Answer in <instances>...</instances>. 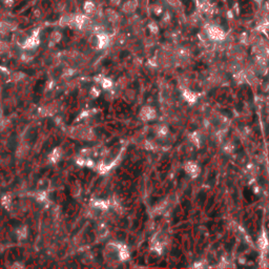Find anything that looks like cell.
Wrapping results in <instances>:
<instances>
[{
	"label": "cell",
	"mask_w": 269,
	"mask_h": 269,
	"mask_svg": "<svg viewBox=\"0 0 269 269\" xmlns=\"http://www.w3.org/2000/svg\"><path fill=\"white\" fill-rule=\"evenodd\" d=\"M186 170L189 172L190 175H193V172H197V166L193 163H189L188 165L186 166Z\"/></svg>",
	"instance_id": "cell-5"
},
{
	"label": "cell",
	"mask_w": 269,
	"mask_h": 269,
	"mask_svg": "<svg viewBox=\"0 0 269 269\" xmlns=\"http://www.w3.org/2000/svg\"><path fill=\"white\" fill-rule=\"evenodd\" d=\"M156 113L155 110H153V108L150 107H144L142 110V113H141V116L143 117V119H145V120H149V119H153V117H155Z\"/></svg>",
	"instance_id": "cell-3"
},
{
	"label": "cell",
	"mask_w": 269,
	"mask_h": 269,
	"mask_svg": "<svg viewBox=\"0 0 269 269\" xmlns=\"http://www.w3.org/2000/svg\"><path fill=\"white\" fill-rule=\"evenodd\" d=\"M95 10V4H94L93 1H86L84 4V11L87 13V14H91V13L94 12Z\"/></svg>",
	"instance_id": "cell-4"
},
{
	"label": "cell",
	"mask_w": 269,
	"mask_h": 269,
	"mask_svg": "<svg viewBox=\"0 0 269 269\" xmlns=\"http://www.w3.org/2000/svg\"><path fill=\"white\" fill-rule=\"evenodd\" d=\"M137 8V2L134 1V0H129V1L125 2L124 5H123V11L125 13H133L136 11Z\"/></svg>",
	"instance_id": "cell-2"
},
{
	"label": "cell",
	"mask_w": 269,
	"mask_h": 269,
	"mask_svg": "<svg viewBox=\"0 0 269 269\" xmlns=\"http://www.w3.org/2000/svg\"><path fill=\"white\" fill-rule=\"evenodd\" d=\"M207 35L211 40H215V41H221L225 37V33H224L223 29L218 26H215V25L209 26L207 29Z\"/></svg>",
	"instance_id": "cell-1"
}]
</instances>
